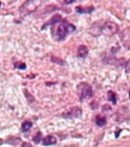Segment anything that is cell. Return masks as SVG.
Wrapping results in <instances>:
<instances>
[{
  "label": "cell",
  "instance_id": "cell-1",
  "mask_svg": "<svg viewBox=\"0 0 130 147\" xmlns=\"http://www.w3.org/2000/svg\"><path fill=\"white\" fill-rule=\"evenodd\" d=\"M75 30L76 27L73 24L69 23L67 20L63 19L60 22L52 26V36L55 41L61 42L63 41L69 33Z\"/></svg>",
  "mask_w": 130,
  "mask_h": 147
},
{
  "label": "cell",
  "instance_id": "cell-2",
  "mask_svg": "<svg viewBox=\"0 0 130 147\" xmlns=\"http://www.w3.org/2000/svg\"><path fill=\"white\" fill-rule=\"evenodd\" d=\"M77 93L80 102L90 99L93 96V90L90 84L86 82H81L78 85Z\"/></svg>",
  "mask_w": 130,
  "mask_h": 147
},
{
  "label": "cell",
  "instance_id": "cell-3",
  "mask_svg": "<svg viewBox=\"0 0 130 147\" xmlns=\"http://www.w3.org/2000/svg\"><path fill=\"white\" fill-rule=\"evenodd\" d=\"M119 30L118 26L112 21H106L101 25L100 33L106 36H112L116 35Z\"/></svg>",
  "mask_w": 130,
  "mask_h": 147
},
{
  "label": "cell",
  "instance_id": "cell-4",
  "mask_svg": "<svg viewBox=\"0 0 130 147\" xmlns=\"http://www.w3.org/2000/svg\"><path fill=\"white\" fill-rule=\"evenodd\" d=\"M81 116H82V110H81V108H79L78 107H73L62 114L63 118H69V119L80 118Z\"/></svg>",
  "mask_w": 130,
  "mask_h": 147
},
{
  "label": "cell",
  "instance_id": "cell-5",
  "mask_svg": "<svg viewBox=\"0 0 130 147\" xmlns=\"http://www.w3.org/2000/svg\"><path fill=\"white\" fill-rule=\"evenodd\" d=\"M35 3H36L35 1H27L26 3H25L20 9V14L26 16L35 11L37 7V5H34Z\"/></svg>",
  "mask_w": 130,
  "mask_h": 147
},
{
  "label": "cell",
  "instance_id": "cell-6",
  "mask_svg": "<svg viewBox=\"0 0 130 147\" xmlns=\"http://www.w3.org/2000/svg\"><path fill=\"white\" fill-rule=\"evenodd\" d=\"M89 54V49L86 45H81L77 50V57L79 59H86Z\"/></svg>",
  "mask_w": 130,
  "mask_h": 147
},
{
  "label": "cell",
  "instance_id": "cell-7",
  "mask_svg": "<svg viewBox=\"0 0 130 147\" xmlns=\"http://www.w3.org/2000/svg\"><path fill=\"white\" fill-rule=\"evenodd\" d=\"M63 19V17H62L60 15H53V16L52 17V19H51L47 23L44 24L43 25L44 26H42V29L43 30L44 28H46L47 26H53V25H55V24H57V23H58V22H60Z\"/></svg>",
  "mask_w": 130,
  "mask_h": 147
},
{
  "label": "cell",
  "instance_id": "cell-8",
  "mask_svg": "<svg viewBox=\"0 0 130 147\" xmlns=\"http://www.w3.org/2000/svg\"><path fill=\"white\" fill-rule=\"evenodd\" d=\"M94 10H95V8L93 6H89L87 8L82 7V6L75 7V11L78 14H90V13H92Z\"/></svg>",
  "mask_w": 130,
  "mask_h": 147
},
{
  "label": "cell",
  "instance_id": "cell-9",
  "mask_svg": "<svg viewBox=\"0 0 130 147\" xmlns=\"http://www.w3.org/2000/svg\"><path fill=\"white\" fill-rule=\"evenodd\" d=\"M56 143H57V139L53 135H47L44 138L43 140H42V145L45 146L55 145Z\"/></svg>",
  "mask_w": 130,
  "mask_h": 147
},
{
  "label": "cell",
  "instance_id": "cell-10",
  "mask_svg": "<svg viewBox=\"0 0 130 147\" xmlns=\"http://www.w3.org/2000/svg\"><path fill=\"white\" fill-rule=\"evenodd\" d=\"M96 124L99 127H103L106 124V118L104 116H96Z\"/></svg>",
  "mask_w": 130,
  "mask_h": 147
},
{
  "label": "cell",
  "instance_id": "cell-11",
  "mask_svg": "<svg viewBox=\"0 0 130 147\" xmlns=\"http://www.w3.org/2000/svg\"><path fill=\"white\" fill-rule=\"evenodd\" d=\"M107 99L109 102L112 103L113 105L117 104V96H116V93L112 90H108L107 92Z\"/></svg>",
  "mask_w": 130,
  "mask_h": 147
},
{
  "label": "cell",
  "instance_id": "cell-12",
  "mask_svg": "<svg viewBox=\"0 0 130 147\" xmlns=\"http://www.w3.org/2000/svg\"><path fill=\"white\" fill-rule=\"evenodd\" d=\"M31 127H32V123L30 121H25L21 125V131L24 133L27 132Z\"/></svg>",
  "mask_w": 130,
  "mask_h": 147
},
{
  "label": "cell",
  "instance_id": "cell-13",
  "mask_svg": "<svg viewBox=\"0 0 130 147\" xmlns=\"http://www.w3.org/2000/svg\"><path fill=\"white\" fill-rule=\"evenodd\" d=\"M42 140V134L41 132L36 133V134L33 137L32 140L36 143V144H39L41 142V140Z\"/></svg>",
  "mask_w": 130,
  "mask_h": 147
},
{
  "label": "cell",
  "instance_id": "cell-14",
  "mask_svg": "<svg viewBox=\"0 0 130 147\" xmlns=\"http://www.w3.org/2000/svg\"><path fill=\"white\" fill-rule=\"evenodd\" d=\"M24 92H25V95H26V99L28 100V102H34V97L31 96V94H30L27 90H24Z\"/></svg>",
  "mask_w": 130,
  "mask_h": 147
},
{
  "label": "cell",
  "instance_id": "cell-15",
  "mask_svg": "<svg viewBox=\"0 0 130 147\" xmlns=\"http://www.w3.org/2000/svg\"><path fill=\"white\" fill-rule=\"evenodd\" d=\"M15 67L20 69H26V64L25 63H19L18 64H16Z\"/></svg>",
  "mask_w": 130,
  "mask_h": 147
},
{
  "label": "cell",
  "instance_id": "cell-16",
  "mask_svg": "<svg viewBox=\"0 0 130 147\" xmlns=\"http://www.w3.org/2000/svg\"><path fill=\"white\" fill-rule=\"evenodd\" d=\"M22 147H32V146L30 144V143H28V142H25V143H23L22 144V146H21Z\"/></svg>",
  "mask_w": 130,
  "mask_h": 147
},
{
  "label": "cell",
  "instance_id": "cell-17",
  "mask_svg": "<svg viewBox=\"0 0 130 147\" xmlns=\"http://www.w3.org/2000/svg\"><path fill=\"white\" fill-rule=\"evenodd\" d=\"M74 1H65V3H68V4H70V3H73Z\"/></svg>",
  "mask_w": 130,
  "mask_h": 147
},
{
  "label": "cell",
  "instance_id": "cell-18",
  "mask_svg": "<svg viewBox=\"0 0 130 147\" xmlns=\"http://www.w3.org/2000/svg\"><path fill=\"white\" fill-rule=\"evenodd\" d=\"M3 143V140L2 139H0V146H1V145H2Z\"/></svg>",
  "mask_w": 130,
  "mask_h": 147
},
{
  "label": "cell",
  "instance_id": "cell-19",
  "mask_svg": "<svg viewBox=\"0 0 130 147\" xmlns=\"http://www.w3.org/2000/svg\"><path fill=\"white\" fill-rule=\"evenodd\" d=\"M129 99H130V90H129Z\"/></svg>",
  "mask_w": 130,
  "mask_h": 147
},
{
  "label": "cell",
  "instance_id": "cell-20",
  "mask_svg": "<svg viewBox=\"0 0 130 147\" xmlns=\"http://www.w3.org/2000/svg\"><path fill=\"white\" fill-rule=\"evenodd\" d=\"M1 5H2V3L0 2V7H1Z\"/></svg>",
  "mask_w": 130,
  "mask_h": 147
}]
</instances>
